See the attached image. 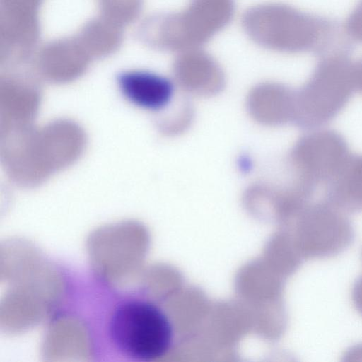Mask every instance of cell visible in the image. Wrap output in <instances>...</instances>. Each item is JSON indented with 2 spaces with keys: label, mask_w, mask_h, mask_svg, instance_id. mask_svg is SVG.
<instances>
[{
  "label": "cell",
  "mask_w": 362,
  "mask_h": 362,
  "mask_svg": "<svg viewBox=\"0 0 362 362\" xmlns=\"http://www.w3.org/2000/svg\"><path fill=\"white\" fill-rule=\"evenodd\" d=\"M103 345L119 361L150 362L173 348L175 332L165 310L145 292L119 295L103 320Z\"/></svg>",
  "instance_id": "1"
},
{
  "label": "cell",
  "mask_w": 362,
  "mask_h": 362,
  "mask_svg": "<svg viewBox=\"0 0 362 362\" xmlns=\"http://www.w3.org/2000/svg\"><path fill=\"white\" fill-rule=\"evenodd\" d=\"M241 25L255 44L281 53L320 55L344 45L339 44L338 27L332 20L281 2L248 8L242 16Z\"/></svg>",
  "instance_id": "2"
},
{
  "label": "cell",
  "mask_w": 362,
  "mask_h": 362,
  "mask_svg": "<svg viewBox=\"0 0 362 362\" xmlns=\"http://www.w3.org/2000/svg\"><path fill=\"white\" fill-rule=\"evenodd\" d=\"M350 154L340 133L330 129H314L302 136L291 151L295 183L314 192L335 175Z\"/></svg>",
  "instance_id": "6"
},
{
  "label": "cell",
  "mask_w": 362,
  "mask_h": 362,
  "mask_svg": "<svg viewBox=\"0 0 362 362\" xmlns=\"http://www.w3.org/2000/svg\"><path fill=\"white\" fill-rule=\"evenodd\" d=\"M354 62L349 48L339 47L320 54L310 76L295 96L294 117L300 127L315 129L334 119L353 92Z\"/></svg>",
  "instance_id": "3"
},
{
  "label": "cell",
  "mask_w": 362,
  "mask_h": 362,
  "mask_svg": "<svg viewBox=\"0 0 362 362\" xmlns=\"http://www.w3.org/2000/svg\"><path fill=\"white\" fill-rule=\"evenodd\" d=\"M344 356L348 358L347 361H362V344L350 348Z\"/></svg>",
  "instance_id": "12"
},
{
  "label": "cell",
  "mask_w": 362,
  "mask_h": 362,
  "mask_svg": "<svg viewBox=\"0 0 362 362\" xmlns=\"http://www.w3.org/2000/svg\"><path fill=\"white\" fill-rule=\"evenodd\" d=\"M119 89L134 105L148 110H160L172 100L175 86L168 78L147 71H131L119 76Z\"/></svg>",
  "instance_id": "7"
},
{
  "label": "cell",
  "mask_w": 362,
  "mask_h": 362,
  "mask_svg": "<svg viewBox=\"0 0 362 362\" xmlns=\"http://www.w3.org/2000/svg\"><path fill=\"white\" fill-rule=\"evenodd\" d=\"M344 29L350 39L362 44V0L359 1L348 16Z\"/></svg>",
  "instance_id": "10"
},
{
  "label": "cell",
  "mask_w": 362,
  "mask_h": 362,
  "mask_svg": "<svg viewBox=\"0 0 362 362\" xmlns=\"http://www.w3.org/2000/svg\"><path fill=\"white\" fill-rule=\"evenodd\" d=\"M173 69L176 79L191 87L215 88L223 80V72L217 62L201 48L180 52Z\"/></svg>",
  "instance_id": "9"
},
{
  "label": "cell",
  "mask_w": 362,
  "mask_h": 362,
  "mask_svg": "<svg viewBox=\"0 0 362 362\" xmlns=\"http://www.w3.org/2000/svg\"><path fill=\"white\" fill-rule=\"evenodd\" d=\"M234 0H190L182 10L154 16L144 27L151 46L181 52L201 48L231 21Z\"/></svg>",
  "instance_id": "4"
},
{
  "label": "cell",
  "mask_w": 362,
  "mask_h": 362,
  "mask_svg": "<svg viewBox=\"0 0 362 362\" xmlns=\"http://www.w3.org/2000/svg\"><path fill=\"white\" fill-rule=\"evenodd\" d=\"M354 82L356 90L362 93V58L354 62Z\"/></svg>",
  "instance_id": "11"
},
{
  "label": "cell",
  "mask_w": 362,
  "mask_h": 362,
  "mask_svg": "<svg viewBox=\"0 0 362 362\" xmlns=\"http://www.w3.org/2000/svg\"><path fill=\"white\" fill-rule=\"evenodd\" d=\"M325 199L349 212L362 211V154H350L325 185Z\"/></svg>",
  "instance_id": "8"
},
{
  "label": "cell",
  "mask_w": 362,
  "mask_h": 362,
  "mask_svg": "<svg viewBox=\"0 0 362 362\" xmlns=\"http://www.w3.org/2000/svg\"><path fill=\"white\" fill-rule=\"evenodd\" d=\"M303 255L312 259L338 256L354 238V228L347 213L327 199L308 202L295 213Z\"/></svg>",
  "instance_id": "5"
}]
</instances>
